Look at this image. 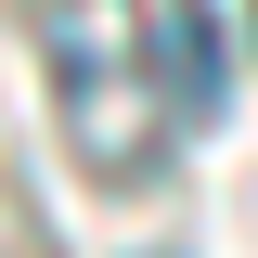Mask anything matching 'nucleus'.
<instances>
[{"instance_id":"obj_1","label":"nucleus","mask_w":258,"mask_h":258,"mask_svg":"<svg viewBox=\"0 0 258 258\" xmlns=\"http://www.w3.org/2000/svg\"><path fill=\"white\" fill-rule=\"evenodd\" d=\"M39 52H52L78 168H103V181H155L168 142H181V91H168L155 13H142V0H52V13H39Z\"/></svg>"},{"instance_id":"obj_2","label":"nucleus","mask_w":258,"mask_h":258,"mask_svg":"<svg viewBox=\"0 0 258 258\" xmlns=\"http://www.w3.org/2000/svg\"><path fill=\"white\" fill-rule=\"evenodd\" d=\"M155 52H168V91H181V129L220 116V26H207V0H155Z\"/></svg>"}]
</instances>
